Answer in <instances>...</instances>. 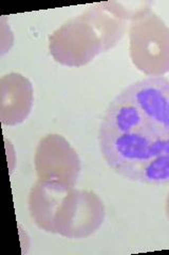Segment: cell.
<instances>
[{
    "label": "cell",
    "mask_w": 169,
    "mask_h": 255,
    "mask_svg": "<svg viewBox=\"0 0 169 255\" xmlns=\"http://www.w3.org/2000/svg\"><path fill=\"white\" fill-rule=\"evenodd\" d=\"M37 178L74 187L82 171L75 149L59 134H49L38 142L34 156Z\"/></svg>",
    "instance_id": "obj_5"
},
{
    "label": "cell",
    "mask_w": 169,
    "mask_h": 255,
    "mask_svg": "<svg viewBox=\"0 0 169 255\" xmlns=\"http://www.w3.org/2000/svg\"><path fill=\"white\" fill-rule=\"evenodd\" d=\"M34 90L31 81L18 73H10L0 79V119L4 126L23 123L33 107Z\"/></svg>",
    "instance_id": "obj_6"
},
{
    "label": "cell",
    "mask_w": 169,
    "mask_h": 255,
    "mask_svg": "<svg viewBox=\"0 0 169 255\" xmlns=\"http://www.w3.org/2000/svg\"><path fill=\"white\" fill-rule=\"evenodd\" d=\"M129 52L133 65L148 77L169 73V28L150 7H141L130 19Z\"/></svg>",
    "instance_id": "obj_3"
},
{
    "label": "cell",
    "mask_w": 169,
    "mask_h": 255,
    "mask_svg": "<svg viewBox=\"0 0 169 255\" xmlns=\"http://www.w3.org/2000/svg\"><path fill=\"white\" fill-rule=\"evenodd\" d=\"M106 207L92 190L72 187L63 199L55 218V234L70 239L93 235L105 221Z\"/></svg>",
    "instance_id": "obj_4"
},
{
    "label": "cell",
    "mask_w": 169,
    "mask_h": 255,
    "mask_svg": "<svg viewBox=\"0 0 169 255\" xmlns=\"http://www.w3.org/2000/svg\"><path fill=\"white\" fill-rule=\"evenodd\" d=\"M136 11L117 2L94 5L53 32L49 36L50 54L63 66H85L118 43L126 20L131 19Z\"/></svg>",
    "instance_id": "obj_2"
},
{
    "label": "cell",
    "mask_w": 169,
    "mask_h": 255,
    "mask_svg": "<svg viewBox=\"0 0 169 255\" xmlns=\"http://www.w3.org/2000/svg\"><path fill=\"white\" fill-rule=\"evenodd\" d=\"M99 145L125 179L169 185V79L148 77L120 92L102 118Z\"/></svg>",
    "instance_id": "obj_1"
},
{
    "label": "cell",
    "mask_w": 169,
    "mask_h": 255,
    "mask_svg": "<svg viewBox=\"0 0 169 255\" xmlns=\"http://www.w3.org/2000/svg\"><path fill=\"white\" fill-rule=\"evenodd\" d=\"M72 186L57 182L38 180L29 194L28 207L35 225L48 233L55 234V218L63 199Z\"/></svg>",
    "instance_id": "obj_7"
},
{
    "label": "cell",
    "mask_w": 169,
    "mask_h": 255,
    "mask_svg": "<svg viewBox=\"0 0 169 255\" xmlns=\"http://www.w3.org/2000/svg\"><path fill=\"white\" fill-rule=\"evenodd\" d=\"M165 211H166V215H167V218L169 220V194L166 198V204H165Z\"/></svg>",
    "instance_id": "obj_8"
}]
</instances>
